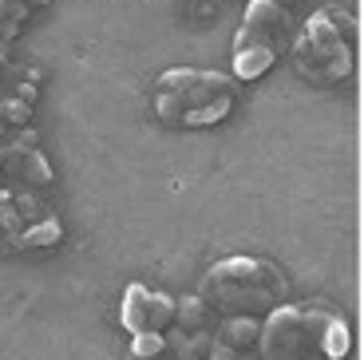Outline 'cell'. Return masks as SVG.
I'll list each match as a JSON object with an SVG mask.
<instances>
[{
  "label": "cell",
  "mask_w": 364,
  "mask_h": 360,
  "mask_svg": "<svg viewBox=\"0 0 364 360\" xmlns=\"http://www.w3.org/2000/svg\"><path fill=\"white\" fill-rule=\"evenodd\" d=\"M257 333H262V317H222L218 341L230 349H257Z\"/></svg>",
  "instance_id": "9c48e42d"
},
{
  "label": "cell",
  "mask_w": 364,
  "mask_h": 360,
  "mask_svg": "<svg viewBox=\"0 0 364 360\" xmlns=\"http://www.w3.org/2000/svg\"><path fill=\"white\" fill-rule=\"evenodd\" d=\"M24 24V4L20 0H0V44H9Z\"/></svg>",
  "instance_id": "5bb4252c"
},
{
  "label": "cell",
  "mask_w": 364,
  "mask_h": 360,
  "mask_svg": "<svg viewBox=\"0 0 364 360\" xmlns=\"http://www.w3.org/2000/svg\"><path fill=\"white\" fill-rule=\"evenodd\" d=\"M60 238H64V222L60 218H40V222H28L24 230H16L20 250H44V245H55Z\"/></svg>",
  "instance_id": "30bf717a"
},
{
  "label": "cell",
  "mask_w": 364,
  "mask_h": 360,
  "mask_svg": "<svg viewBox=\"0 0 364 360\" xmlns=\"http://www.w3.org/2000/svg\"><path fill=\"white\" fill-rule=\"evenodd\" d=\"M166 344L178 352V360H202L206 356V344H210V333H202V329H182Z\"/></svg>",
  "instance_id": "7c38bea8"
},
{
  "label": "cell",
  "mask_w": 364,
  "mask_h": 360,
  "mask_svg": "<svg viewBox=\"0 0 364 360\" xmlns=\"http://www.w3.org/2000/svg\"><path fill=\"white\" fill-rule=\"evenodd\" d=\"M317 352L325 360H345L353 352V333H348L345 317H337L333 309L325 313V324H321V337H317Z\"/></svg>",
  "instance_id": "ba28073f"
},
{
  "label": "cell",
  "mask_w": 364,
  "mask_h": 360,
  "mask_svg": "<svg viewBox=\"0 0 364 360\" xmlns=\"http://www.w3.org/2000/svg\"><path fill=\"white\" fill-rule=\"evenodd\" d=\"M293 48V63L305 80L317 83H341L348 72H353V48H348L345 32H341L325 12L305 20L301 36L289 40Z\"/></svg>",
  "instance_id": "277c9868"
},
{
  "label": "cell",
  "mask_w": 364,
  "mask_h": 360,
  "mask_svg": "<svg viewBox=\"0 0 364 360\" xmlns=\"http://www.w3.org/2000/svg\"><path fill=\"white\" fill-rule=\"evenodd\" d=\"M0 179H12L24 190L52 186V162L32 147V135H24L16 143L0 147Z\"/></svg>",
  "instance_id": "52a82bcc"
},
{
  "label": "cell",
  "mask_w": 364,
  "mask_h": 360,
  "mask_svg": "<svg viewBox=\"0 0 364 360\" xmlns=\"http://www.w3.org/2000/svg\"><path fill=\"white\" fill-rule=\"evenodd\" d=\"M293 24L282 0H250L246 20L234 36V80H262L289 48Z\"/></svg>",
  "instance_id": "3957f363"
},
{
  "label": "cell",
  "mask_w": 364,
  "mask_h": 360,
  "mask_svg": "<svg viewBox=\"0 0 364 360\" xmlns=\"http://www.w3.org/2000/svg\"><path fill=\"white\" fill-rule=\"evenodd\" d=\"M174 321H178L182 329H206V324L214 321V309L202 297H182V301H174Z\"/></svg>",
  "instance_id": "8fae6325"
},
{
  "label": "cell",
  "mask_w": 364,
  "mask_h": 360,
  "mask_svg": "<svg viewBox=\"0 0 364 360\" xmlns=\"http://www.w3.org/2000/svg\"><path fill=\"white\" fill-rule=\"evenodd\" d=\"M237 83L206 68H171L155 83V115L166 127H214L230 115Z\"/></svg>",
  "instance_id": "7a4b0ae2"
},
{
  "label": "cell",
  "mask_w": 364,
  "mask_h": 360,
  "mask_svg": "<svg viewBox=\"0 0 364 360\" xmlns=\"http://www.w3.org/2000/svg\"><path fill=\"white\" fill-rule=\"evenodd\" d=\"M119 324L127 333H166L174 324V297L143 281H131L119 301Z\"/></svg>",
  "instance_id": "8992f818"
},
{
  "label": "cell",
  "mask_w": 364,
  "mask_h": 360,
  "mask_svg": "<svg viewBox=\"0 0 364 360\" xmlns=\"http://www.w3.org/2000/svg\"><path fill=\"white\" fill-rule=\"evenodd\" d=\"M325 305L297 309L289 301L273 305L262 317V333H257V360H301L309 349H317L321 324H325Z\"/></svg>",
  "instance_id": "5b68a950"
},
{
  "label": "cell",
  "mask_w": 364,
  "mask_h": 360,
  "mask_svg": "<svg viewBox=\"0 0 364 360\" xmlns=\"http://www.w3.org/2000/svg\"><path fill=\"white\" fill-rule=\"evenodd\" d=\"M163 349H166L163 333H131V360H159Z\"/></svg>",
  "instance_id": "4fadbf2b"
},
{
  "label": "cell",
  "mask_w": 364,
  "mask_h": 360,
  "mask_svg": "<svg viewBox=\"0 0 364 360\" xmlns=\"http://www.w3.org/2000/svg\"><path fill=\"white\" fill-rule=\"evenodd\" d=\"M234 360H257V352H254V349H242V352H237Z\"/></svg>",
  "instance_id": "9a60e30c"
},
{
  "label": "cell",
  "mask_w": 364,
  "mask_h": 360,
  "mask_svg": "<svg viewBox=\"0 0 364 360\" xmlns=\"http://www.w3.org/2000/svg\"><path fill=\"white\" fill-rule=\"evenodd\" d=\"M198 297L222 317H265L273 305L289 301V277L282 265L250 253L214 261L198 281Z\"/></svg>",
  "instance_id": "6da1fadb"
}]
</instances>
